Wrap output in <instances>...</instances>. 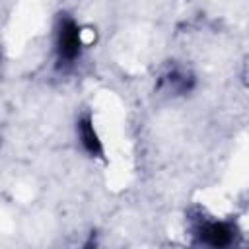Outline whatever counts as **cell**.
<instances>
[{
  "label": "cell",
  "mask_w": 249,
  "mask_h": 249,
  "mask_svg": "<svg viewBox=\"0 0 249 249\" xmlns=\"http://www.w3.org/2000/svg\"><path fill=\"white\" fill-rule=\"evenodd\" d=\"M193 88H195V76L189 70L179 68V66H173L167 72H163L158 82V89L169 95H185Z\"/></svg>",
  "instance_id": "4"
},
{
  "label": "cell",
  "mask_w": 249,
  "mask_h": 249,
  "mask_svg": "<svg viewBox=\"0 0 249 249\" xmlns=\"http://www.w3.org/2000/svg\"><path fill=\"white\" fill-rule=\"evenodd\" d=\"M189 235L195 249H237L243 233L233 220H218L200 212L189 214Z\"/></svg>",
  "instance_id": "1"
},
{
  "label": "cell",
  "mask_w": 249,
  "mask_h": 249,
  "mask_svg": "<svg viewBox=\"0 0 249 249\" xmlns=\"http://www.w3.org/2000/svg\"><path fill=\"white\" fill-rule=\"evenodd\" d=\"M84 51L82 25L70 14H58L54 23V68L68 70L72 68Z\"/></svg>",
  "instance_id": "2"
},
{
  "label": "cell",
  "mask_w": 249,
  "mask_h": 249,
  "mask_svg": "<svg viewBox=\"0 0 249 249\" xmlns=\"http://www.w3.org/2000/svg\"><path fill=\"white\" fill-rule=\"evenodd\" d=\"M0 60H2V51H0Z\"/></svg>",
  "instance_id": "6"
},
{
  "label": "cell",
  "mask_w": 249,
  "mask_h": 249,
  "mask_svg": "<svg viewBox=\"0 0 249 249\" xmlns=\"http://www.w3.org/2000/svg\"><path fill=\"white\" fill-rule=\"evenodd\" d=\"M76 136H78V142L82 146V150L91 156V158H103L105 150H103V144H101V138L93 126V119L89 113H84L78 117L76 121Z\"/></svg>",
  "instance_id": "3"
},
{
  "label": "cell",
  "mask_w": 249,
  "mask_h": 249,
  "mask_svg": "<svg viewBox=\"0 0 249 249\" xmlns=\"http://www.w3.org/2000/svg\"><path fill=\"white\" fill-rule=\"evenodd\" d=\"M84 249H95V243H93V239H89V241L84 245Z\"/></svg>",
  "instance_id": "5"
}]
</instances>
